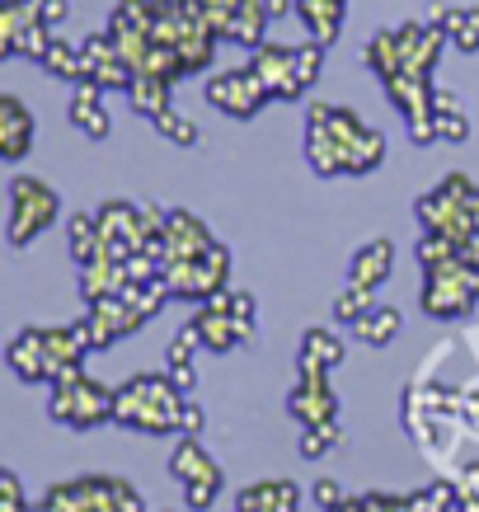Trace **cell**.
<instances>
[{
    "label": "cell",
    "instance_id": "6da1fadb",
    "mask_svg": "<svg viewBox=\"0 0 479 512\" xmlns=\"http://www.w3.org/2000/svg\"><path fill=\"white\" fill-rule=\"evenodd\" d=\"M306 151H310V165L320 174H339V170L343 174H367L381 165L386 141H381V132H371L357 113L315 104V109H310Z\"/></svg>",
    "mask_w": 479,
    "mask_h": 512
},
{
    "label": "cell",
    "instance_id": "7a4b0ae2",
    "mask_svg": "<svg viewBox=\"0 0 479 512\" xmlns=\"http://www.w3.org/2000/svg\"><path fill=\"white\" fill-rule=\"evenodd\" d=\"M90 353L85 348V339L76 334V325L71 329H29V334H19L15 343H10V367H15L24 381H33V386H43V381H66V376L80 372V357Z\"/></svg>",
    "mask_w": 479,
    "mask_h": 512
},
{
    "label": "cell",
    "instance_id": "3957f363",
    "mask_svg": "<svg viewBox=\"0 0 479 512\" xmlns=\"http://www.w3.org/2000/svg\"><path fill=\"white\" fill-rule=\"evenodd\" d=\"M184 404V390L170 376H137L118 390L113 419L141 433H170V428H184Z\"/></svg>",
    "mask_w": 479,
    "mask_h": 512
},
{
    "label": "cell",
    "instance_id": "277c9868",
    "mask_svg": "<svg viewBox=\"0 0 479 512\" xmlns=\"http://www.w3.org/2000/svg\"><path fill=\"white\" fill-rule=\"evenodd\" d=\"M320 62H325V47H320V43H310V47L263 43V47H254V62H249V71L268 85V94H278V99H296L301 90H310V85H315Z\"/></svg>",
    "mask_w": 479,
    "mask_h": 512
},
{
    "label": "cell",
    "instance_id": "5b68a950",
    "mask_svg": "<svg viewBox=\"0 0 479 512\" xmlns=\"http://www.w3.org/2000/svg\"><path fill=\"white\" fill-rule=\"evenodd\" d=\"M33 512H146L141 494L123 480H71V484H52L43 494V503H33Z\"/></svg>",
    "mask_w": 479,
    "mask_h": 512
},
{
    "label": "cell",
    "instance_id": "8992f818",
    "mask_svg": "<svg viewBox=\"0 0 479 512\" xmlns=\"http://www.w3.org/2000/svg\"><path fill=\"white\" fill-rule=\"evenodd\" d=\"M113 404H118V390L99 386V381L76 372V376H66V381L52 386L47 409H52V419L66 423V428H94V423L113 419Z\"/></svg>",
    "mask_w": 479,
    "mask_h": 512
},
{
    "label": "cell",
    "instance_id": "52a82bcc",
    "mask_svg": "<svg viewBox=\"0 0 479 512\" xmlns=\"http://www.w3.org/2000/svg\"><path fill=\"white\" fill-rule=\"evenodd\" d=\"M57 221V193L43 179H15L10 184V245H29L38 231Z\"/></svg>",
    "mask_w": 479,
    "mask_h": 512
},
{
    "label": "cell",
    "instance_id": "ba28073f",
    "mask_svg": "<svg viewBox=\"0 0 479 512\" xmlns=\"http://www.w3.org/2000/svg\"><path fill=\"white\" fill-rule=\"evenodd\" d=\"M170 470L179 475V484H184L188 508H198V512L212 508V498H217V489H221V466L198 447V437H184V442L174 447Z\"/></svg>",
    "mask_w": 479,
    "mask_h": 512
},
{
    "label": "cell",
    "instance_id": "9c48e42d",
    "mask_svg": "<svg viewBox=\"0 0 479 512\" xmlns=\"http://www.w3.org/2000/svg\"><path fill=\"white\" fill-rule=\"evenodd\" d=\"M207 99H212L217 109H226L231 118H254L273 94H268V85H263L254 71H231V76H212Z\"/></svg>",
    "mask_w": 479,
    "mask_h": 512
},
{
    "label": "cell",
    "instance_id": "30bf717a",
    "mask_svg": "<svg viewBox=\"0 0 479 512\" xmlns=\"http://www.w3.org/2000/svg\"><path fill=\"white\" fill-rule=\"evenodd\" d=\"M292 414L301 419V428H329L339 419V395L329 390L325 372H301V386L292 390Z\"/></svg>",
    "mask_w": 479,
    "mask_h": 512
},
{
    "label": "cell",
    "instance_id": "8fae6325",
    "mask_svg": "<svg viewBox=\"0 0 479 512\" xmlns=\"http://www.w3.org/2000/svg\"><path fill=\"white\" fill-rule=\"evenodd\" d=\"M165 235H170V264L202 259L207 249L217 245V240L207 235V226H202L198 217H188V212H170V226H165ZM170 264H165V268H170Z\"/></svg>",
    "mask_w": 479,
    "mask_h": 512
},
{
    "label": "cell",
    "instance_id": "7c38bea8",
    "mask_svg": "<svg viewBox=\"0 0 479 512\" xmlns=\"http://www.w3.org/2000/svg\"><path fill=\"white\" fill-rule=\"evenodd\" d=\"M29 141H33L29 109L19 104L15 94H5V99H0V151H5V160H24Z\"/></svg>",
    "mask_w": 479,
    "mask_h": 512
},
{
    "label": "cell",
    "instance_id": "4fadbf2b",
    "mask_svg": "<svg viewBox=\"0 0 479 512\" xmlns=\"http://www.w3.org/2000/svg\"><path fill=\"white\" fill-rule=\"evenodd\" d=\"M301 508V489L287 480H273V484H249L235 512H296Z\"/></svg>",
    "mask_w": 479,
    "mask_h": 512
},
{
    "label": "cell",
    "instance_id": "5bb4252c",
    "mask_svg": "<svg viewBox=\"0 0 479 512\" xmlns=\"http://www.w3.org/2000/svg\"><path fill=\"white\" fill-rule=\"evenodd\" d=\"M390 268H395V245L390 240H371V245L357 249V259H353V287L376 292L390 278Z\"/></svg>",
    "mask_w": 479,
    "mask_h": 512
},
{
    "label": "cell",
    "instance_id": "9a60e30c",
    "mask_svg": "<svg viewBox=\"0 0 479 512\" xmlns=\"http://www.w3.org/2000/svg\"><path fill=\"white\" fill-rule=\"evenodd\" d=\"M99 85L94 80H80L76 85V99H71V123L85 132V137H109V113H104V104H99Z\"/></svg>",
    "mask_w": 479,
    "mask_h": 512
},
{
    "label": "cell",
    "instance_id": "2e32d148",
    "mask_svg": "<svg viewBox=\"0 0 479 512\" xmlns=\"http://www.w3.org/2000/svg\"><path fill=\"white\" fill-rule=\"evenodd\" d=\"M343 5H348V0H296V15H301V24L310 29V38L325 47V43H334V33L343 29Z\"/></svg>",
    "mask_w": 479,
    "mask_h": 512
},
{
    "label": "cell",
    "instance_id": "e0dca14e",
    "mask_svg": "<svg viewBox=\"0 0 479 512\" xmlns=\"http://www.w3.org/2000/svg\"><path fill=\"white\" fill-rule=\"evenodd\" d=\"M343 362V339H334L329 329H310L301 343V372H334Z\"/></svg>",
    "mask_w": 479,
    "mask_h": 512
},
{
    "label": "cell",
    "instance_id": "ac0fdd59",
    "mask_svg": "<svg viewBox=\"0 0 479 512\" xmlns=\"http://www.w3.org/2000/svg\"><path fill=\"white\" fill-rule=\"evenodd\" d=\"M357 339L362 343H371V348H386L395 334H400V311L395 306H371L362 320H357Z\"/></svg>",
    "mask_w": 479,
    "mask_h": 512
},
{
    "label": "cell",
    "instance_id": "d6986e66",
    "mask_svg": "<svg viewBox=\"0 0 479 512\" xmlns=\"http://www.w3.org/2000/svg\"><path fill=\"white\" fill-rule=\"evenodd\" d=\"M325 512H423L418 494H362V498H339Z\"/></svg>",
    "mask_w": 479,
    "mask_h": 512
},
{
    "label": "cell",
    "instance_id": "ffe728a7",
    "mask_svg": "<svg viewBox=\"0 0 479 512\" xmlns=\"http://www.w3.org/2000/svg\"><path fill=\"white\" fill-rule=\"evenodd\" d=\"M127 99H132V109H137V113H151V118H160V113L170 109V80L137 76L132 85H127Z\"/></svg>",
    "mask_w": 479,
    "mask_h": 512
},
{
    "label": "cell",
    "instance_id": "44dd1931",
    "mask_svg": "<svg viewBox=\"0 0 479 512\" xmlns=\"http://www.w3.org/2000/svg\"><path fill=\"white\" fill-rule=\"evenodd\" d=\"M71 254H76V264H94V259H104V235H99V217H71Z\"/></svg>",
    "mask_w": 479,
    "mask_h": 512
},
{
    "label": "cell",
    "instance_id": "7402d4cb",
    "mask_svg": "<svg viewBox=\"0 0 479 512\" xmlns=\"http://www.w3.org/2000/svg\"><path fill=\"white\" fill-rule=\"evenodd\" d=\"M263 24H268V10H263V0H245V5L235 10L231 33H226V38H235V43H245V47H263V43H259Z\"/></svg>",
    "mask_w": 479,
    "mask_h": 512
},
{
    "label": "cell",
    "instance_id": "603a6c76",
    "mask_svg": "<svg viewBox=\"0 0 479 512\" xmlns=\"http://www.w3.org/2000/svg\"><path fill=\"white\" fill-rule=\"evenodd\" d=\"M43 71H52V76L62 80H85V52L71 43H62V38H52V47L43 52Z\"/></svg>",
    "mask_w": 479,
    "mask_h": 512
},
{
    "label": "cell",
    "instance_id": "cb8c5ba5",
    "mask_svg": "<svg viewBox=\"0 0 479 512\" xmlns=\"http://www.w3.org/2000/svg\"><path fill=\"white\" fill-rule=\"evenodd\" d=\"M447 38L461 47V52H479V10H475V5L451 10V15H447Z\"/></svg>",
    "mask_w": 479,
    "mask_h": 512
},
{
    "label": "cell",
    "instance_id": "d4e9b609",
    "mask_svg": "<svg viewBox=\"0 0 479 512\" xmlns=\"http://www.w3.org/2000/svg\"><path fill=\"white\" fill-rule=\"evenodd\" d=\"M456 503H461L456 480H437V484H428V489L418 494V508L423 512H456Z\"/></svg>",
    "mask_w": 479,
    "mask_h": 512
},
{
    "label": "cell",
    "instance_id": "484cf974",
    "mask_svg": "<svg viewBox=\"0 0 479 512\" xmlns=\"http://www.w3.org/2000/svg\"><path fill=\"white\" fill-rule=\"evenodd\" d=\"M367 311H371V292L348 282V292H339V301H334V315H339V320H348V325H357Z\"/></svg>",
    "mask_w": 479,
    "mask_h": 512
},
{
    "label": "cell",
    "instance_id": "4316f807",
    "mask_svg": "<svg viewBox=\"0 0 479 512\" xmlns=\"http://www.w3.org/2000/svg\"><path fill=\"white\" fill-rule=\"evenodd\" d=\"M155 127H160V132H165V137L174 141V146H193V141H198V127L193 123H184V118H179V113L174 109H165L160 113V118H151Z\"/></svg>",
    "mask_w": 479,
    "mask_h": 512
},
{
    "label": "cell",
    "instance_id": "83f0119b",
    "mask_svg": "<svg viewBox=\"0 0 479 512\" xmlns=\"http://www.w3.org/2000/svg\"><path fill=\"white\" fill-rule=\"evenodd\" d=\"M339 437H343L339 423H329V428H301V451H306V456H320V451L334 447Z\"/></svg>",
    "mask_w": 479,
    "mask_h": 512
},
{
    "label": "cell",
    "instance_id": "f1b7e54d",
    "mask_svg": "<svg viewBox=\"0 0 479 512\" xmlns=\"http://www.w3.org/2000/svg\"><path fill=\"white\" fill-rule=\"evenodd\" d=\"M0 512H33V503L19 494L15 470H5V475H0Z\"/></svg>",
    "mask_w": 479,
    "mask_h": 512
},
{
    "label": "cell",
    "instance_id": "f546056e",
    "mask_svg": "<svg viewBox=\"0 0 479 512\" xmlns=\"http://www.w3.org/2000/svg\"><path fill=\"white\" fill-rule=\"evenodd\" d=\"M310 494H315V503H320V508H334V503L343 498L334 480H315V489H310Z\"/></svg>",
    "mask_w": 479,
    "mask_h": 512
},
{
    "label": "cell",
    "instance_id": "4dcf8cb0",
    "mask_svg": "<svg viewBox=\"0 0 479 512\" xmlns=\"http://www.w3.org/2000/svg\"><path fill=\"white\" fill-rule=\"evenodd\" d=\"M170 381L188 395V390H193V381H198V376H193V362H188V367H170Z\"/></svg>",
    "mask_w": 479,
    "mask_h": 512
},
{
    "label": "cell",
    "instance_id": "1f68e13d",
    "mask_svg": "<svg viewBox=\"0 0 479 512\" xmlns=\"http://www.w3.org/2000/svg\"><path fill=\"white\" fill-rule=\"evenodd\" d=\"M184 433L188 437L202 433V409H198V404H184Z\"/></svg>",
    "mask_w": 479,
    "mask_h": 512
},
{
    "label": "cell",
    "instance_id": "d6a6232c",
    "mask_svg": "<svg viewBox=\"0 0 479 512\" xmlns=\"http://www.w3.org/2000/svg\"><path fill=\"white\" fill-rule=\"evenodd\" d=\"M38 15H43V24H62V19H66V0H47Z\"/></svg>",
    "mask_w": 479,
    "mask_h": 512
},
{
    "label": "cell",
    "instance_id": "836d02e7",
    "mask_svg": "<svg viewBox=\"0 0 479 512\" xmlns=\"http://www.w3.org/2000/svg\"><path fill=\"white\" fill-rule=\"evenodd\" d=\"M287 5H296V0H263V10H268V19L287 15Z\"/></svg>",
    "mask_w": 479,
    "mask_h": 512
},
{
    "label": "cell",
    "instance_id": "e575fe53",
    "mask_svg": "<svg viewBox=\"0 0 479 512\" xmlns=\"http://www.w3.org/2000/svg\"><path fill=\"white\" fill-rule=\"evenodd\" d=\"M456 512H479V494H461V503H456Z\"/></svg>",
    "mask_w": 479,
    "mask_h": 512
}]
</instances>
